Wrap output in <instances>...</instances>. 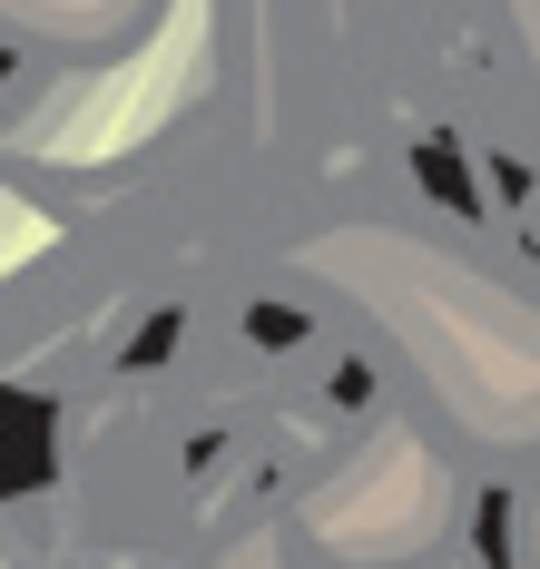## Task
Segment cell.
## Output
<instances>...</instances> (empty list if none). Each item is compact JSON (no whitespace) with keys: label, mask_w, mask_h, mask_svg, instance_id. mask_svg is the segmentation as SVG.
Here are the masks:
<instances>
[{"label":"cell","mask_w":540,"mask_h":569,"mask_svg":"<svg viewBox=\"0 0 540 569\" xmlns=\"http://www.w3.org/2000/svg\"><path fill=\"white\" fill-rule=\"evenodd\" d=\"M187 69H197V0H178L168 40H148L138 59H119L109 79H89V89L69 99V118H50L40 138L69 148V158H119L128 138H148V128L187 99Z\"/></svg>","instance_id":"1"}]
</instances>
